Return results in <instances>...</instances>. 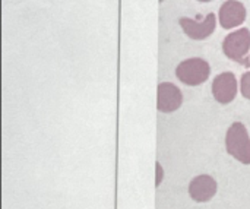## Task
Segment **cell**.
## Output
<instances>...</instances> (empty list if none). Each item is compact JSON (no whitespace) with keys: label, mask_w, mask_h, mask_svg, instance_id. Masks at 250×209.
<instances>
[{"label":"cell","mask_w":250,"mask_h":209,"mask_svg":"<svg viewBox=\"0 0 250 209\" xmlns=\"http://www.w3.org/2000/svg\"><path fill=\"white\" fill-rule=\"evenodd\" d=\"M227 152L237 161L250 164V136L246 126L240 122L233 123L226 135Z\"/></svg>","instance_id":"6da1fadb"},{"label":"cell","mask_w":250,"mask_h":209,"mask_svg":"<svg viewBox=\"0 0 250 209\" xmlns=\"http://www.w3.org/2000/svg\"><path fill=\"white\" fill-rule=\"evenodd\" d=\"M211 75V66L201 57H190L183 60L176 67V76L180 82L189 86H196L208 81Z\"/></svg>","instance_id":"7a4b0ae2"},{"label":"cell","mask_w":250,"mask_h":209,"mask_svg":"<svg viewBox=\"0 0 250 209\" xmlns=\"http://www.w3.org/2000/svg\"><path fill=\"white\" fill-rule=\"evenodd\" d=\"M250 50V31L248 28H240L234 32H230L223 41L224 54L234 62L243 63V59Z\"/></svg>","instance_id":"3957f363"},{"label":"cell","mask_w":250,"mask_h":209,"mask_svg":"<svg viewBox=\"0 0 250 209\" xmlns=\"http://www.w3.org/2000/svg\"><path fill=\"white\" fill-rule=\"evenodd\" d=\"M179 23L183 32L192 40H205L208 38L217 26V16L215 13H208L202 21H196L192 18H180Z\"/></svg>","instance_id":"277c9868"},{"label":"cell","mask_w":250,"mask_h":209,"mask_svg":"<svg viewBox=\"0 0 250 209\" xmlns=\"http://www.w3.org/2000/svg\"><path fill=\"white\" fill-rule=\"evenodd\" d=\"M183 95L171 82H161L157 89V108L161 113H174L182 107Z\"/></svg>","instance_id":"5b68a950"},{"label":"cell","mask_w":250,"mask_h":209,"mask_svg":"<svg viewBox=\"0 0 250 209\" xmlns=\"http://www.w3.org/2000/svg\"><path fill=\"white\" fill-rule=\"evenodd\" d=\"M248 16V10L245 4L239 0H227L221 4L218 12L220 25L224 29H233L236 26H240Z\"/></svg>","instance_id":"8992f818"},{"label":"cell","mask_w":250,"mask_h":209,"mask_svg":"<svg viewBox=\"0 0 250 209\" xmlns=\"http://www.w3.org/2000/svg\"><path fill=\"white\" fill-rule=\"evenodd\" d=\"M212 95L220 104H230L237 95V79L231 72H223L212 82Z\"/></svg>","instance_id":"52a82bcc"},{"label":"cell","mask_w":250,"mask_h":209,"mask_svg":"<svg viewBox=\"0 0 250 209\" xmlns=\"http://www.w3.org/2000/svg\"><path fill=\"white\" fill-rule=\"evenodd\" d=\"M217 193V182L208 174L196 176L189 185V195L195 202H208Z\"/></svg>","instance_id":"ba28073f"},{"label":"cell","mask_w":250,"mask_h":209,"mask_svg":"<svg viewBox=\"0 0 250 209\" xmlns=\"http://www.w3.org/2000/svg\"><path fill=\"white\" fill-rule=\"evenodd\" d=\"M240 92L242 95L250 100V72H245L242 75V79H240Z\"/></svg>","instance_id":"9c48e42d"},{"label":"cell","mask_w":250,"mask_h":209,"mask_svg":"<svg viewBox=\"0 0 250 209\" xmlns=\"http://www.w3.org/2000/svg\"><path fill=\"white\" fill-rule=\"evenodd\" d=\"M155 170H157V179H155V186L158 188V186L161 185L163 179H164V170H163V166H161L160 163H157V164H155Z\"/></svg>","instance_id":"30bf717a"},{"label":"cell","mask_w":250,"mask_h":209,"mask_svg":"<svg viewBox=\"0 0 250 209\" xmlns=\"http://www.w3.org/2000/svg\"><path fill=\"white\" fill-rule=\"evenodd\" d=\"M198 1H202V3H208V1H211V0H198Z\"/></svg>","instance_id":"8fae6325"},{"label":"cell","mask_w":250,"mask_h":209,"mask_svg":"<svg viewBox=\"0 0 250 209\" xmlns=\"http://www.w3.org/2000/svg\"><path fill=\"white\" fill-rule=\"evenodd\" d=\"M160 1H164V0H160Z\"/></svg>","instance_id":"7c38bea8"}]
</instances>
